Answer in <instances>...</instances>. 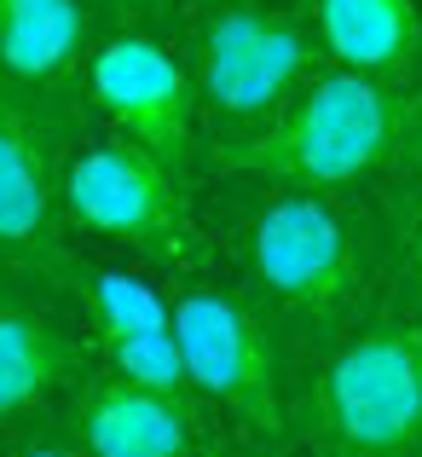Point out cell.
Wrapping results in <instances>:
<instances>
[{"label":"cell","mask_w":422,"mask_h":457,"mask_svg":"<svg viewBox=\"0 0 422 457\" xmlns=\"http://www.w3.org/2000/svg\"><path fill=\"white\" fill-rule=\"evenodd\" d=\"M99 365L116 370V377H128V382H139V388L174 394V400H197V388H191V370H186V353H179V336H174V330L104 336V342H99ZM197 405H203V400H197Z\"/></svg>","instance_id":"cell-15"},{"label":"cell","mask_w":422,"mask_h":457,"mask_svg":"<svg viewBox=\"0 0 422 457\" xmlns=\"http://www.w3.org/2000/svg\"><path fill=\"white\" fill-rule=\"evenodd\" d=\"M93 6V18H99V29H162V18L168 12H179V6H197V0H87Z\"/></svg>","instance_id":"cell-17"},{"label":"cell","mask_w":422,"mask_h":457,"mask_svg":"<svg viewBox=\"0 0 422 457\" xmlns=\"http://www.w3.org/2000/svg\"><path fill=\"white\" fill-rule=\"evenodd\" d=\"M81 319L93 342L139 330H174V278L145 261H81Z\"/></svg>","instance_id":"cell-13"},{"label":"cell","mask_w":422,"mask_h":457,"mask_svg":"<svg viewBox=\"0 0 422 457\" xmlns=\"http://www.w3.org/2000/svg\"><path fill=\"white\" fill-rule=\"evenodd\" d=\"M99 370L87 319L29 290H0V440L46 417H70Z\"/></svg>","instance_id":"cell-9"},{"label":"cell","mask_w":422,"mask_h":457,"mask_svg":"<svg viewBox=\"0 0 422 457\" xmlns=\"http://www.w3.org/2000/svg\"><path fill=\"white\" fill-rule=\"evenodd\" d=\"M174 336L203 411L220 417L214 428H226V457H295L301 359L255 295L214 267L186 272L174 278Z\"/></svg>","instance_id":"cell-4"},{"label":"cell","mask_w":422,"mask_h":457,"mask_svg":"<svg viewBox=\"0 0 422 457\" xmlns=\"http://www.w3.org/2000/svg\"><path fill=\"white\" fill-rule=\"evenodd\" d=\"M6 457H93V452L81 446L70 417H46V423H29L18 435H6Z\"/></svg>","instance_id":"cell-16"},{"label":"cell","mask_w":422,"mask_h":457,"mask_svg":"<svg viewBox=\"0 0 422 457\" xmlns=\"http://www.w3.org/2000/svg\"><path fill=\"white\" fill-rule=\"evenodd\" d=\"M226 191L220 249L226 278L249 290L307 365L319 347L347 336L388 302V249L376 197L359 191L272 186V179H214Z\"/></svg>","instance_id":"cell-1"},{"label":"cell","mask_w":422,"mask_h":457,"mask_svg":"<svg viewBox=\"0 0 422 457\" xmlns=\"http://www.w3.org/2000/svg\"><path fill=\"white\" fill-rule=\"evenodd\" d=\"M0 457H6V440H0Z\"/></svg>","instance_id":"cell-19"},{"label":"cell","mask_w":422,"mask_h":457,"mask_svg":"<svg viewBox=\"0 0 422 457\" xmlns=\"http://www.w3.org/2000/svg\"><path fill=\"white\" fill-rule=\"evenodd\" d=\"M64 214L76 237L145 261L168 278L214 267L209 226L197 214V186L111 128H93L70 156Z\"/></svg>","instance_id":"cell-6"},{"label":"cell","mask_w":422,"mask_h":457,"mask_svg":"<svg viewBox=\"0 0 422 457\" xmlns=\"http://www.w3.org/2000/svg\"><path fill=\"white\" fill-rule=\"evenodd\" d=\"M203 111V145L261 128L324 64L301 6L284 0H197L179 41Z\"/></svg>","instance_id":"cell-7"},{"label":"cell","mask_w":422,"mask_h":457,"mask_svg":"<svg viewBox=\"0 0 422 457\" xmlns=\"http://www.w3.org/2000/svg\"><path fill=\"white\" fill-rule=\"evenodd\" d=\"M295 457H307V452H295Z\"/></svg>","instance_id":"cell-20"},{"label":"cell","mask_w":422,"mask_h":457,"mask_svg":"<svg viewBox=\"0 0 422 457\" xmlns=\"http://www.w3.org/2000/svg\"><path fill=\"white\" fill-rule=\"evenodd\" d=\"M70 428L93 457H226L220 428L197 400L139 388L104 365L70 405Z\"/></svg>","instance_id":"cell-10"},{"label":"cell","mask_w":422,"mask_h":457,"mask_svg":"<svg viewBox=\"0 0 422 457\" xmlns=\"http://www.w3.org/2000/svg\"><path fill=\"white\" fill-rule=\"evenodd\" d=\"M405 87L319 64L261 128L203 145V179H272L312 191L382 186L400 162Z\"/></svg>","instance_id":"cell-2"},{"label":"cell","mask_w":422,"mask_h":457,"mask_svg":"<svg viewBox=\"0 0 422 457\" xmlns=\"http://www.w3.org/2000/svg\"><path fill=\"white\" fill-rule=\"evenodd\" d=\"M382 249H388V302L422 319V179L388 174L376 186Z\"/></svg>","instance_id":"cell-14"},{"label":"cell","mask_w":422,"mask_h":457,"mask_svg":"<svg viewBox=\"0 0 422 457\" xmlns=\"http://www.w3.org/2000/svg\"><path fill=\"white\" fill-rule=\"evenodd\" d=\"M400 179H422V64L405 81V128H400V162H393Z\"/></svg>","instance_id":"cell-18"},{"label":"cell","mask_w":422,"mask_h":457,"mask_svg":"<svg viewBox=\"0 0 422 457\" xmlns=\"http://www.w3.org/2000/svg\"><path fill=\"white\" fill-rule=\"evenodd\" d=\"M93 134L81 87H23L0 76V290L81 312V261L64 214V174Z\"/></svg>","instance_id":"cell-3"},{"label":"cell","mask_w":422,"mask_h":457,"mask_svg":"<svg viewBox=\"0 0 422 457\" xmlns=\"http://www.w3.org/2000/svg\"><path fill=\"white\" fill-rule=\"evenodd\" d=\"M295 452L422 457V319L382 302L295 377Z\"/></svg>","instance_id":"cell-5"},{"label":"cell","mask_w":422,"mask_h":457,"mask_svg":"<svg viewBox=\"0 0 422 457\" xmlns=\"http://www.w3.org/2000/svg\"><path fill=\"white\" fill-rule=\"evenodd\" d=\"M324 64L376 81H411L422 64V0H295Z\"/></svg>","instance_id":"cell-11"},{"label":"cell","mask_w":422,"mask_h":457,"mask_svg":"<svg viewBox=\"0 0 422 457\" xmlns=\"http://www.w3.org/2000/svg\"><path fill=\"white\" fill-rule=\"evenodd\" d=\"M81 99L111 134L134 139L179 179L203 186V111L191 64L162 29H99L81 64Z\"/></svg>","instance_id":"cell-8"},{"label":"cell","mask_w":422,"mask_h":457,"mask_svg":"<svg viewBox=\"0 0 422 457\" xmlns=\"http://www.w3.org/2000/svg\"><path fill=\"white\" fill-rule=\"evenodd\" d=\"M99 18L87 0H0V76L23 87H81Z\"/></svg>","instance_id":"cell-12"}]
</instances>
